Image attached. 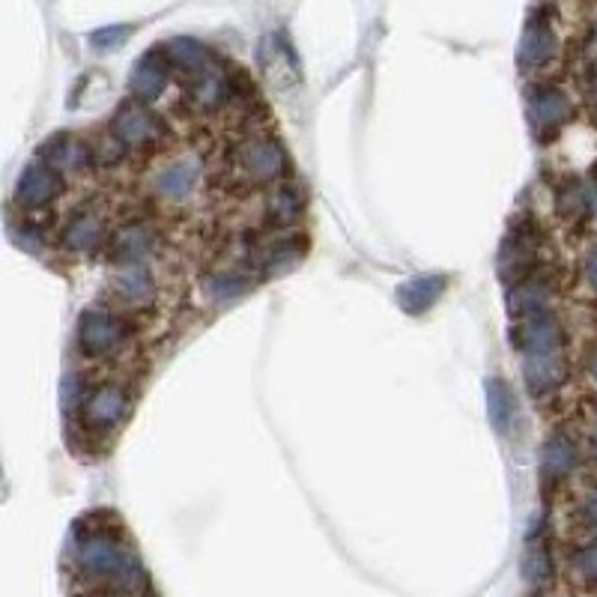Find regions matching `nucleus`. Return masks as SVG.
Returning a JSON list of instances; mask_svg holds the SVG:
<instances>
[{
	"label": "nucleus",
	"mask_w": 597,
	"mask_h": 597,
	"mask_svg": "<svg viewBox=\"0 0 597 597\" xmlns=\"http://www.w3.org/2000/svg\"><path fill=\"white\" fill-rule=\"evenodd\" d=\"M239 162H242V171L257 183H272V180L284 177V171H287V156H284L281 144H275L269 138L245 141L239 150Z\"/></svg>",
	"instance_id": "6"
},
{
	"label": "nucleus",
	"mask_w": 597,
	"mask_h": 597,
	"mask_svg": "<svg viewBox=\"0 0 597 597\" xmlns=\"http://www.w3.org/2000/svg\"><path fill=\"white\" fill-rule=\"evenodd\" d=\"M550 281L544 275H526L508 296V311L517 320H526L538 311H547V299H550Z\"/></svg>",
	"instance_id": "15"
},
{
	"label": "nucleus",
	"mask_w": 597,
	"mask_h": 597,
	"mask_svg": "<svg viewBox=\"0 0 597 597\" xmlns=\"http://www.w3.org/2000/svg\"><path fill=\"white\" fill-rule=\"evenodd\" d=\"M445 287H448V278H445V275H418V278L400 284L398 305L406 314H415V317H418V314L430 311V308L442 299Z\"/></svg>",
	"instance_id": "13"
},
{
	"label": "nucleus",
	"mask_w": 597,
	"mask_h": 597,
	"mask_svg": "<svg viewBox=\"0 0 597 597\" xmlns=\"http://www.w3.org/2000/svg\"><path fill=\"white\" fill-rule=\"evenodd\" d=\"M42 159L48 165H54L60 174H69V171H78L84 168L87 162V150L78 138H69V135H54L45 147H42Z\"/></svg>",
	"instance_id": "23"
},
{
	"label": "nucleus",
	"mask_w": 597,
	"mask_h": 597,
	"mask_svg": "<svg viewBox=\"0 0 597 597\" xmlns=\"http://www.w3.org/2000/svg\"><path fill=\"white\" fill-rule=\"evenodd\" d=\"M81 409H84V421L90 430H111L126 415L129 398L120 386H99L96 392H90L84 398Z\"/></svg>",
	"instance_id": "9"
},
{
	"label": "nucleus",
	"mask_w": 597,
	"mask_h": 597,
	"mask_svg": "<svg viewBox=\"0 0 597 597\" xmlns=\"http://www.w3.org/2000/svg\"><path fill=\"white\" fill-rule=\"evenodd\" d=\"M230 96V78L212 63L198 78H192V102L200 111H215L227 102Z\"/></svg>",
	"instance_id": "20"
},
{
	"label": "nucleus",
	"mask_w": 597,
	"mask_h": 597,
	"mask_svg": "<svg viewBox=\"0 0 597 597\" xmlns=\"http://www.w3.org/2000/svg\"><path fill=\"white\" fill-rule=\"evenodd\" d=\"M556 206L565 218H580L586 212V195L577 183H565L559 189V198H556Z\"/></svg>",
	"instance_id": "26"
},
{
	"label": "nucleus",
	"mask_w": 597,
	"mask_h": 597,
	"mask_svg": "<svg viewBox=\"0 0 597 597\" xmlns=\"http://www.w3.org/2000/svg\"><path fill=\"white\" fill-rule=\"evenodd\" d=\"M553 54H556V33H553L550 21L544 15H532L526 30H523L520 63L535 69V66H544Z\"/></svg>",
	"instance_id": "14"
},
{
	"label": "nucleus",
	"mask_w": 597,
	"mask_h": 597,
	"mask_svg": "<svg viewBox=\"0 0 597 597\" xmlns=\"http://www.w3.org/2000/svg\"><path fill=\"white\" fill-rule=\"evenodd\" d=\"M248 287H251V281L239 272H212L203 281V290L212 302H230V299L242 296Z\"/></svg>",
	"instance_id": "25"
},
{
	"label": "nucleus",
	"mask_w": 597,
	"mask_h": 597,
	"mask_svg": "<svg viewBox=\"0 0 597 597\" xmlns=\"http://www.w3.org/2000/svg\"><path fill=\"white\" fill-rule=\"evenodd\" d=\"M153 245H156V233L150 224H126L114 239V260L135 266L144 257H150Z\"/></svg>",
	"instance_id": "17"
},
{
	"label": "nucleus",
	"mask_w": 597,
	"mask_h": 597,
	"mask_svg": "<svg viewBox=\"0 0 597 597\" xmlns=\"http://www.w3.org/2000/svg\"><path fill=\"white\" fill-rule=\"evenodd\" d=\"M583 514H586V520L592 523L597 529V487L586 496V502H583Z\"/></svg>",
	"instance_id": "30"
},
{
	"label": "nucleus",
	"mask_w": 597,
	"mask_h": 597,
	"mask_svg": "<svg viewBox=\"0 0 597 597\" xmlns=\"http://www.w3.org/2000/svg\"><path fill=\"white\" fill-rule=\"evenodd\" d=\"M589 368H592V377L597 380V347H595V353H592V359H589Z\"/></svg>",
	"instance_id": "32"
},
{
	"label": "nucleus",
	"mask_w": 597,
	"mask_h": 597,
	"mask_svg": "<svg viewBox=\"0 0 597 597\" xmlns=\"http://www.w3.org/2000/svg\"><path fill=\"white\" fill-rule=\"evenodd\" d=\"M571 114H574L571 99L559 87L541 84V87L529 90V120H532V129L538 135L559 132L571 120Z\"/></svg>",
	"instance_id": "5"
},
{
	"label": "nucleus",
	"mask_w": 597,
	"mask_h": 597,
	"mask_svg": "<svg viewBox=\"0 0 597 597\" xmlns=\"http://www.w3.org/2000/svg\"><path fill=\"white\" fill-rule=\"evenodd\" d=\"M577 466V448L565 433H553L541 448V472L550 481L565 478Z\"/></svg>",
	"instance_id": "19"
},
{
	"label": "nucleus",
	"mask_w": 597,
	"mask_h": 597,
	"mask_svg": "<svg viewBox=\"0 0 597 597\" xmlns=\"http://www.w3.org/2000/svg\"><path fill=\"white\" fill-rule=\"evenodd\" d=\"M586 278H589V284L597 290V248H592L589 257H586Z\"/></svg>",
	"instance_id": "31"
},
{
	"label": "nucleus",
	"mask_w": 597,
	"mask_h": 597,
	"mask_svg": "<svg viewBox=\"0 0 597 597\" xmlns=\"http://www.w3.org/2000/svg\"><path fill=\"white\" fill-rule=\"evenodd\" d=\"M168 54H171V63L186 72L189 78H198L200 72H206L215 60H212V51L206 45H200L198 39H189V36H180L168 45Z\"/></svg>",
	"instance_id": "22"
},
{
	"label": "nucleus",
	"mask_w": 597,
	"mask_h": 597,
	"mask_svg": "<svg viewBox=\"0 0 597 597\" xmlns=\"http://www.w3.org/2000/svg\"><path fill=\"white\" fill-rule=\"evenodd\" d=\"M523 571H526V577H529L532 583H544V580L550 577V559H547V550L532 547V550H529V556H526Z\"/></svg>",
	"instance_id": "27"
},
{
	"label": "nucleus",
	"mask_w": 597,
	"mask_h": 597,
	"mask_svg": "<svg viewBox=\"0 0 597 597\" xmlns=\"http://www.w3.org/2000/svg\"><path fill=\"white\" fill-rule=\"evenodd\" d=\"M266 209H269V218H272L275 224H293V221H299V215L305 212V198H302V192L293 189V186H278V189L269 195Z\"/></svg>",
	"instance_id": "24"
},
{
	"label": "nucleus",
	"mask_w": 597,
	"mask_h": 597,
	"mask_svg": "<svg viewBox=\"0 0 597 597\" xmlns=\"http://www.w3.org/2000/svg\"><path fill=\"white\" fill-rule=\"evenodd\" d=\"M63 192V180H60V171L54 165H48L45 159H33L21 177H18V186H15V200L24 206V209H42L48 206L51 200Z\"/></svg>",
	"instance_id": "4"
},
{
	"label": "nucleus",
	"mask_w": 597,
	"mask_h": 597,
	"mask_svg": "<svg viewBox=\"0 0 597 597\" xmlns=\"http://www.w3.org/2000/svg\"><path fill=\"white\" fill-rule=\"evenodd\" d=\"M200 183V162L195 156H180V159H174V162H168L159 174H156V180H153V189H156V195L165 200H186L192 192H195V186Z\"/></svg>",
	"instance_id": "10"
},
{
	"label": "nucleus",
	"mask_w": 597,
	"mask_h": 597,
	"mask_svg": "<svg viewBox=\"0 0 597 597\" xmlns=\"http://www.w3.org/2000/svg\"><path fill=\"white\" fill-rule=\"evenodd\" d=\"M592 454H595V463H597V436L592 439Z\"/></svg>",
	"instance_id": "33"
},
{
	"label": "nucleus",
	"mask_w": 597,
	"mask_h": 597,
	"mask_svg": "<svg viewBox=\"0 0 597 597\" xmlns=\"http://www.w3.org/2000/svg\"><path fill=\"white\" fill-rule=\"evenodd\" d=\"M75 562H78L84 577L105 580L117 592L135 595V592H141L147 586V574L138 565V559L123 547V541H117L114 535H108L102 529L78 535Z\"/></svg>",
	"instance_id": "1"
},
{
	"label": "nucleus",
	"mask_w": 597,
	"mask_h": 597,
	"mask_svg": "<svg viewBox=\"0 0 597 597\" xmlns=\"http://www.w3.org/2000/svg\"><path fill=\"white\" fill-rule=\"evenodd\" d=\"M565 356L562 353H547V356H523V380L526 389L535 398L553 395L565 383Z\"/></svg>",
	"instance_id": "11"
},
{
	"label": "nucleus",
	"mask_w": 597,
	"mask_h": 597,
	"mask_svg": "<svg viewBox=\"0 0 597 597\" xmlns=\"http://www.w3.org/2000/svg\"><path fill=\"white\" fill-rule=\"evenodd\" d=\"M129 39V27H105V30H96L93 36H90V42L99 48V51H111V48H117L120 42H126Z\"/></svg>",
	"instance_id": "28"
},
{
	"label": "nucleus",
	"mask_w": 597,
	"mask_h": 597,
	"mask_svg": "<svg viewBox=\"0 0 597 597\" xmlns=\"http://www.w3.org/2000/svg\"><path fill=\"white\" fill-rule=\"evenodd\" d=\"M111 287H114V293H117L123 302H135V305L150 302V299H153V293H156V281H153L150 269H147V266H141V263H135V266H123V269L114 275Z\"/></svg>",
	"instance_id": "18"
},
{
	"label": "nucleus",
	"mask_w": 597,
	"mask_h": 597,
	"mask_svg": "<svg viewBox=\"0 0 597 597\" xmlns=\"http://www.w3.org/2000/svg\"><path fill=\"white\" fill-rule=\"evenodd\" d=\"M171 54H168V45L165 48H153L147 51L135 69H132V90L141 102H153L165 93L168 87V78H171Z\"/></svg>",
	"instance_id": "7"
},
{
	"label": "nucleus",
	"mask_w": 597,
	"mask_h": 597,
	"mask_svg": "<svg viewBox=\"0 0 597 597\" xmlns=\"http://www.w3.org/2000/svg\"><path fill=\"white\" fill-rule=\"evenodd\" d=\"M577 568H580L583 574H589V577H597V544H592L589 550H583V553L577 556Z\"/></svg>",
	"instance_id": "29"
},
{
	"label": "nucleus",
	"mask_w": 597,
	"mask_h": 597,
	"mask_svg": "<svg viewBox=\"0 0 597 597\" xmlns=\"http://www.w3.org/2000/svg\"><path fill=\"white\" fill-rule=\"evenodd\" d=\"M111 135L129 150H147L162 138V120L144 102H123L111 120Z\"/></svg>",
	"instance_id": "2"
},
{
	"label": "nucleus",
	"mask_w": 597,
	"mask_h": 597,
	"mask_svg": "<svg viewBox=\"0 0 597 597\" xmlns=\"http://www.w3.org/2000/svg\"><path fill=\"white\" fill-rule=\"evenodd\" d=\"M123 335H126L123 323L114 314H108V311L90 308L78 320V347L90 359H102V356L114 353L120 347Z\"/></svg>",
	"instance_id": "3"
},
{
	"label": "nucleus",
	"mask_w": 597,
	"mask_h": 597,
	"mask_svg": "<svg viewBox=\"0 0 597 597\" xmlns=\"http://www.w3.org/2000/svg\"><path fill=\"white\" fill-rule=\"evenodd\" d=\"M487 389V412H490V424L499 436H508L511 433V424H514V415H517V403H514V392L505 380H487L484 383Z\"/></svg>",
	"instance_id": "21"
},
{
	"label": "nucleus",
	"mask_w": 597,
	"mask_h": 597,
	"mask_svg": "<svg viewBox=\"0 0 597 597\" xmlns=\"http://www.w3.org/2000/svg\"><path fill=\"white\" fill-rule=\"evenodd\" d=\"M532 248H535V236H532V224H514L508 230V236L502 239L499 248V275L505 281H511L514 275L526 272L529 260H532Z\"/></svg>",
	"instance_id": "12"
},
{
	"label": "nucleus",
	"mask_w": 597,
	"mask_h": 597,
	"mask_svg": "<svg viewBox=\"0 0 597 597\" xmlns=\"http://www.w3.org/2000/svg\"><path fill=\"white\" fill-rule=\"evenodd\" d=\"M565 332L553 311H538L526 320H520V347L526 356H547L562 353Z\"/></svg>",
	"instance_id": "8"
},
{
	"label": "nucleus",
	"mask_w": 597,
	"mask_h": 597,
	"mask_svg": "<svg viewBox=\"0 0 597 597\" xmlns=\"http://www.w3.org/2000/svg\"><path fill=\"white\" fill-rule=\"evenodd\" d=\"M102 236H105V224L90 209H78L63 227V245L69 251H90L102 242Z\"/></svg>",
	"instance_id": "16"
}]
</instances>
